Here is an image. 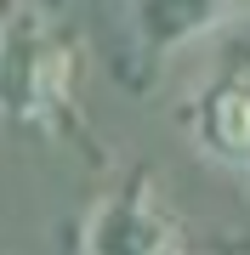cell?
<instances>
[{"label":"cell","mask_w":250,"mask_h":255,"mask_svg":"<svg viewBox=\"0 0 250 255\" xmlns=\"http://www.w3.org/2000/svg\"><path fill=\"white\" fill-rule=\"evenodd\" d=\"M194 136L205 153L250 164V80H222L194 102Z\"/></svg>","instance_id":"obj_3"},{"label":"cell","mask_w":250,"mask_h":255,"mask_svg":"<svg viewBox=\"0 0 250 255\" xmlns=\"http://www.w3.org/2000/svg\"><path fill=\"white\" fill-rule=\"evenodd\" d=\"M74 51L63 34H51L40 17H6L0 23V119L40 125L68 102Z\"/></svg>","instance_id":"obj_1"},{"label":"cell","mask_w":250,"mask_h":255,"mask_svg":"<svg viewBox=\"0 0 250 255\" xmlns=\"http://www.w3.org/2000/svg\"><path fill=\"white\" fill-rule=\"evenodd\" d=\"M233 6L239 0H131V23L148 51H176L188 40L211 34L216 23H228Z\"/></svg>","instance_id":"obj_4"},{"label":"cell","mask_w":250,"mask_h":255,"mask_svg":"<svg viewBox=\"0 0 250 255\" xmlns=\"http://www.w3.org/2000/svg\"><path fill=\"white\" fill-rule=\"evenodd\" d=\"M85 255H182V227L154 204L148 187H125L91 210Z\"/></svg>","instance_id":"obj_2"}]
</instances>
